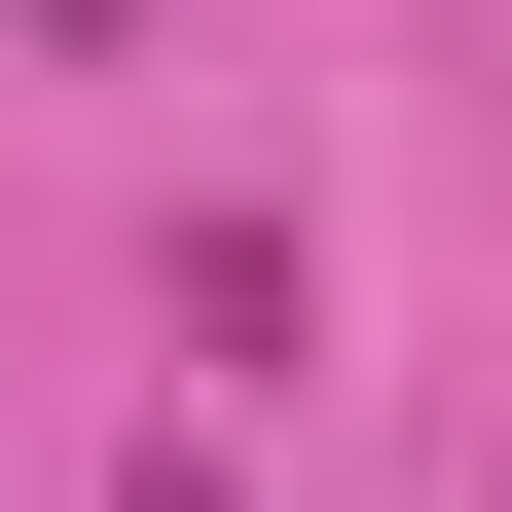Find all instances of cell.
I'll return each mask as SVG.
<instances>
[{
    "label": "cell",
    "instance_id": "obj_1",
    "mask_svg": "<svg viewBox=\"0 0 512 512\" xmlns=\"http://www.w3.org/2000/svg\"><path fill=\"white\" fill-rule=\"evenodd\" d=\"M147 512H220V476H147Z\"/></svg>",
    "mask_w": 512,
    "mask_h": 512
}]
</instances>
